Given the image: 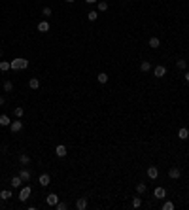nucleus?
Returning a JSON list of instances; mask_svg holds the SVG:
<instances>
[{"label": "nucleus", "instance_id": "f257e3e1", "mask_svg": "<svg viewBox=\"0 0 189 210\" xmlns=\"http://www.w3.org/2000/svg\"><path fill=\"white\" fill-rule=\"evenodd\" d=\"M9 64H12V70H25L28 66V61L23 59V57H17V59H13Z\"/></svg>", "mask_w": 189, "mask_h": 210}, {"label": "nucleus", "instance_id": "f03ea898", "mask_svg": "<svg viewBox=\"0 0 189 210\" xmlns=\"http://www.w3.org/2000/svg\"><path fill=\"white\" fill-rule=\"evenodd\" d=\"M38 184H40L42 187H47L49 184H51V178H49V174H47V172L40 174V178H38Z\"/></svg>", "mask_w": 189, "mask_h": 210}, {"label": "nucleus", "instance_id": "7ed1b4c3", "mask_svg": "<svg viewBox=\"0 0 189 210\" xmlns=\"http://www.w3.org/2000/svg\"><path fill=\"white\" fill-rule=\"evenodd\" d=\"M30 191H32V189H30L28 186H25V187H21V191H19V201H27V199L30 197Z\"/></svg>", "mask_w": 189, "mask_h": 210}, {"label": "nucleus", "instance_id": "20e7f679", "mask_svg": "<svg viewBox=\"0 0 189 210\" xmlns=\"http://www.w3.org/2000/svg\"><path fill=\"white\" fill-rule=\"evenodd\" d=\"M153 74H155V78H165V76H166V66H163V64L155 66V70H153Z\"/></svg>", "mask_w": 189, "mask_h": 210}, {"label": "nucleus", "instance_id": "39448f33", "mask_svg": "<svg viewBox=\"0 0 189 210\" xmlns=\"http://www.w3.org/2000/svg\"><path fill=\"white\" fill-rule=\"evenodd\" d=\"M168 176H170L172 180H178V178L182 176V170L178 167H170V168H168Z\"/></svg>", "mask_w": 189, "mask_h": 210}, {"label": "nucleus", "instance_id": "423d86ee", "mask_svg": "<svg viewBox=\"0 0 189 210\" xmlns=\"http://www.w3.org/2000/svg\"><path fill=\"white\" fill-rule=\"evenodd\" d=\"M45 203H47L49 206H55V204L59 203V195H57V193H49V195L45 197Z\"/></svg>", "mask_w": 189, "mask_h": 210}, {"label": "nucleus", "instance_id": "0eeeda50", "mask_svg": "<svg viewBox=\"0 0 189 210\" xmlns=\"http://www.w3.org/2000/svg\"><path fill=\"white\" fill-rule=\"evenodd\" d=\"M21 129H23V121L19 117H17V121H12V125H9V131L12 132H19Z\"/></svg>", "mask_w": 189, "mask_h": 210}, {"label": "nucleus", "instance_id": "6e6552de", "mask_svg": "<svg viewBox=\"0 0 189 210\" xmlns=\"http://www.w3.org/2000/svg\"><path fill=\"white\" fill-rule=\"evenodd\" d=\"M157 176H159V168H157V167H147V178L155 180Z\"/></svg>", "mask_w": 189, "mask_h": 210}, {"label": "nucleus", "instance_id": "1a4fd4ad", "mask_svg": "<svg viewBox=\"0 0 189 210\" xmlns=\"http://www.w3.org/2000/svg\"><path fill=\"white\" fill-rule=\"evenodd\" d=\"M66 153H68V151H66V146L59 144L57 148H55V155H57V157H66Z\"/></svg>", "mask_w": 189, "mask_h": 210}, {"label": "nucleus", "instance_id": "9d476101", "mask_svg": "<svg viewBox=\"0 0 189 210\" xmlns=\"http://www.w3.org/2000/svg\"><path fill=\"white\" fill-rule=\"evenodd\" d=\"M76 208H78V210H85V208H87V199L80 197L78 201H76Z\"/></svg>", "mask_w": 189, "mask_h": 210}, {"label": "nucleus", "instance_id": "9b49d317", "mask_svg": "<svg viewBox=\"0 0 189 210\" xmlns=\"http://www.w3.org/2000/svg\"><path fill=\"white\" fill-rule=\"evenodd\" d=\"M165 195H166L165 187H155V191H153V197L155 199H165Z\"/></svg>", "mask_w": 189, "mask_h": 210}, {"label": "nucleus", "instance_id": "f8f14e48", "mask_svg": "<svg viewBox=\"0 0 189 210\" xmlns=\"http://www.w3.org/2000/svg\"><path fill=\"white\" fill-rule=\"evenodd\" d=\"M21 184H23V180H21V176H13L12 180H9V186H12L13 189H17L19 186H21Z\"/></svg>", "mask_w": 189, "mask_h": 210}, {"label": "nucleus", "instance_id": "ddd939ff", "mask_svg": "<svg viewBox=\"0 0 189 210\" xmlns=\"http://www.w3.org/2000/svg\"><path fill=\"white\" fill-rule=\"evenodd\" d=\"M19 176H21L23 182H28L30 180V170L28 168H21V170H19Z\"/></svg>", "mask_w": 189, "mask_h": 210}, {"label": "nucleus", "instance_id": "4468645a", "mask_svg": "<svg viewBox=\"0 0 189 210\" xmlns=\"http://www.w3.org/2000/svg\"><path fill=\"white\" fill-rule=\"evenodd\" d=\"M49 30V21H40L38 23V32H47Z\"/></svg>", "mask_w": 189, "mask_h": 210}, {"label": "nucleus", "instance_id": "2eb2a0df", "mask_svg": "<svg viewBox=\"0 0 189 210\" xmlns=\"http://www.w3.org/2000/svg\"><path fill=\"white\" fill-rule=\"evenodd\" d=\"M0 125H2V127H9V125H12V119H9L6 114H2V116H0Z\"/></svg>", "mask_w": 189, "mask_h": 210}, {"label": "nucleus", "instance_id": "dca6fc26", "mask_svg": "<svg viewBox=\"0 0 189 210\" xmlns=\"http://www.w3.org/2000/svg\"><path fill=\"white\" fill-rule=\"evenodd\" d=\"M0 199H2V201L12 199V189H2V191H0Z\"/></svg>", "mask_w": 189, "mask_h": 210}, {"label": "nucleus", "instance_id": "f3484780", "mask_svg": "<svg viewBox=\"0 0 189 210\" xmlns=\"http://www.w3.org/2000/svg\"><path fill=\"white\" fill-rule=\"evenodd\" d=\"M147 44H150V48H153V49H157V48L161 45V42H159V38H157V36H151Z\"/></svg>", "mask_w": 189, "mask_h": 210}, {"label": "nucleus", "instance_id": "a211bd4d", "mask_svg": "<svg viewBox=\"0 0 189 210\" xmlns=\"http://www.w3.org/2000/svg\"><path fill=\"white\" fill-rule=\"evenodd\" d=\"M28 87L36 91L38 87H40V80H38V78H30V80H28Z\"/></svg>", "mask_w": 189, "mask_h": 210}, {"label": "nucleus", "instance_id": "6ab92c4d", "mask_svg": "<svg viewBox=\"0 0 189 210\" xmlns=\"http://www.w3.org/2000/svg\"><path fill=\"white\" fill-rule=\"evenodd\" d=\"M178 138H180V140H187V138H189V131L185 129V127L178 131Z\"/></svg>", "mask_w": 189, "mask_h": 210}, {"label": "nucleus", "instance_id": "aec40b11", "mask_svg": "<svg viewBox=\"0 0 189 210\" xmlns=\"http://www.w3.org/2000/svg\"><path fill=\"white\" fill-rule=\"evenodd\" d=\"M140 70H142V72H150V70H151V63H150V61H142V63H140Z\"/></svg>", "mask_w": 189, "mask_h": 210}, {"label": "nucleus", "instance_id": "412c9836", "mask_svg": "<svg viewBox=\"0 0 189 210\" xmlns=\"http://www.w3.org/2000/svg\"><path fill=\"white\" fill-rule=\"evenodd\" d=\"M146 184L144 182H140V184H136V193H138V195H144V193H146Z\"/></svg>", "mask_w": 189, "mask_h": 210}, {"label": "nucleus", "instance_id": "4be33fe9", "mask_svg": "<svg viewBox=\"0 0 189 210\" xmlns=\"http://www.w3.org/2000/svg\"><path fill=\"white\" fill-rule=\"evenodd\" d=\"M19 163H21V165H25V167H27L28 163H30V157L27 155V153H21V155H19Z\"/></svg>", "mask_w": 189, "mask_h": 210}, {"label": "nucleus", "instance_id": "5701e85b", "mask_svg": "<svg viewBox=\"0 0 189 210\" xmlns=\"http://www.w3.org/2000/svg\"><path fill=\"white\" fill-rule=\"evenodd\" d=\"M176 66H178L180 70H185V68H187V61H185V59H178V61H176Z\"/></svg>", "mask_w": 189, "mask_h": 210}, {"label": "nucleus", "instance_id": "b1692460", "mask_svg": "<svg viewBox=\"0 0 189 210\" xmlns=\"http://www.w3.org/2000/svg\"><path fill=\"white\" fill-rule=\"evenodd\" d=\"M96 80H99L100 83H106V81H108V74H106V72H100L99 76H96Z\"/></svg>", "mask_w": 189, "mask_h": 210}, {"label": "nucleus", "instance_id": "393cba45", "mask_svg": "<svg viewBox=\"0 0 189 210\" xmlns=\"http://www.w3.org/2000/svg\"><path fill=\"white\" fill-rule=\"evenodd\" d=\"M142 206V197H134L132 199V208H140Z\"/></svg>", "mask_w": 189, "mask_h": 210}, {"label": "nucleus", "instance_id": "a878e982", "mask_svg": "<svg viewBox=\"0 0 189 210\" xmlns=\"http://www.w3.org/2000/svg\"><path fill=\"white\" fill-rule=\"evenodd\" d=\"M9 68H12V64H9L8 61H2V63H0V70H2V72H6Z\"/></svg>", "mask_w": 189, "mask_h": 210}, {"label": "nucleus", "instance_id": "bb28decb", "mask_svg": "<svg viewBox=\"0 0 189 210\" xmlns=\"http://www.w3.org/2000/svg\"><path fill=\"white\" fill-rule=\"evenodd\" d=\"M96 6H99V12H106V10H108V2H96Z\"/></svg>", "mask_w": 189, "mask_h": 210}, {"label": "nucleus", "instance_id": "cd10ccee", "mask_svg": "<svg viewBox=\"0 0 189 210\" xmlns=\"http://www.w3.org/2000/svg\"><path fill=\"white\" fill-rule=\"evenodd\" d=\"M13 114H15V117H19V119H21V117H23V114H25V110L21 108V106H17V108L13 110Z\"/></svg>", "mask_w": 189, "mask_h": 210}, {"label": "nucleus", "instance_id": "c85d7f7f", "mask_svg": "<svg viewBox=\"0 0 189 210\" xmlns=\"http://www.w3.org/2000/svg\"><path fill=\"white\" fill-rule=\"evenodd\" d=\"M87 19H89V21H96V19H99V13H96L95 10H93V12H89V13H87Z\"/></svg>", "mask_w": 189, "mask_h": 210}, {"label": "nucleus", "instance_id": "c756f323", "mask_svg": "<svg viewBox=\"0 0 189 210\" xmlns=\"http://www.w3.org/2000/svg\"><path fill=\"white\" fill-rule=\"evenodd\" d=\"M163 210H174V203H172V201L163 203Z\"/></svg>", "mask_w": 189, "mask_h": 210}, {"label": "nucleus", "instance_id": "7c9ffc66", "mask_svg": "<svg viewBox=\"0 0 189 210\" xmlns=\"http://www.w3.org/2000/svg\"><path fill=\"white\" fill-rule=\"evenodd\" d=\"M4 91H13V83H12V81H4Z\"/></svg>", "mask_w": 189, "mask_h": 210}, {"label": "nucleus", "instance_id": "2f4dec72", "mask_svg": "<svg viewBox=\"0 0 189 210\" xmlns=\"http://www.w3.org/2000/svg\"><path fill=\"white\" fill-rule=\"evenodd\" d=\"M55 208H57V210H66V203H63V201H59L57 204H55Z\"/></svg>", "mask_w": 189, "mask_h": 210}, {"label": "nucleus", "instance_id": "473e14b6", "mask_svg": "<svg viewBox=\"0 0 189 210\" xmlns=\"http://www.w3.org/2000/svg\"><path fill=\"white\" fill-rule=\"evenodd\" d=\"M42 13L45 15V17H49V15H51V8H47V6H45V8L42 10Z\"/></svg>", "mask_w": 189, "mask_h": 210}, {"label": "nucleus", "instance_id": "72a5a7b5", "mask_svg": "<svg viewBox=\"0 0 189 210\" xmlns=\"http://www.w3.org/2000/svg\"><path fill=\"white\" fill-rule=\"evenodd\" d=\"M87 4H95V2H99V0H85Z\"/></svg>", "mask_w": 189, "mask_h": 210}, {"label": "nucleus", "instance_id": "f704fd0d", "mask_svg": "<svg viewBox=\"0 0 189 210\" xmlns=\"http://www.w3.org/2000/svg\"><path fill=\"white\" fill-rule=\"evenodd\" d=\"M2 104H4V97L0 95V106H2Z\"/></svg>", "mask_w": 189, "mask_h": 210}, {"label": "nucleus", "instance_id": "c9c22d12", "mask_svg": "<svg viewBox=\"0 0 189 210\" xmlns=\"http://www.w3.org/2000/svg\"><path fill=\"white\" fill-rule=\"evenodd\" d=\"M185 81L189 83V72H185Z\"/></svg>", "mask_w": 189, "mask_h": 210}, {"label": "nucleus", "instance_id": "e433bc0d", "mask_svg": "<svg viewBox=\"0 0 189 210\" xmlns=\"http://www.w3.org/2000/svg\"><path fill=\"white\" fill-rule=\"evenodd\" d=\"M64 2H68V4H72V2H76V0H64Z\"/></svg>", "mask_w": 189, "mask_h": 210}, {"label": "nucleus", "instance_id": "4c0bfd02", "mask_svg": "<svg viewBox=\"0 0 189 210\" xmlns=\"http://www.w3.org/2000/svg\"><path fill=\"white\" fill-rule=\"evenodd\" d=\"M0 55H2V51H0Z\"/></svg>", "mask_w": 189, "mask_h": 210}]
</instances>
